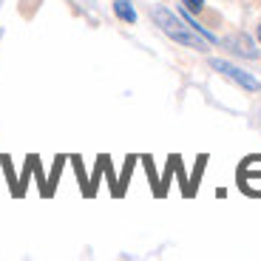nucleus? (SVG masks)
Listing matches in <instances>:
<instances>
[{
    "label": "nucleus",
    "instance_id": "1",
    "mask_svg": "<svg viewBox=\"0 0 261 261\" xmlns=\"http://www.w3.org/2000/svg\"><path fill=\"white\" fill-rule=\"evenodd\" d=\"M150 17H153V23L162 29V34H168L173 43H179V46H185V48H193V51H207V40L199 32H193V29L188 26V20L173 14L168 6H153L150 9Z\"/></svg>",
    "mask_w": 261,
    "mask_h": 261
},
{
    "label": "nucleus",
    "instance_id": "2",
    "mask_svg": "<svg viewBox=\"0 0 261 261\" xmlns=\"http://www.w3.org/2000/svg\"><path fill=\"white\" fill-rule=\"evenodd\" d=\"M210 68H213V71H219L222 77L233 80L236 85H242L244 91H258V88H261V83L253 77V74L244 71V68H239V65H233V63H227V60L213 57V60H210Z\"/></svg>",
    "mask_w": 261,
    "mask_h": 261
},
{
    "label": "nucleus",
    "instance_id": "3",
    "mask_svg": "<svg viewBox=\"0 0 261 261\" xmlns=\"http://www.w3.org/2000/svg\"><path fill=\"white\" fill-rule=\"evenodd\" d=\"M224 46H227L230 51H236L239 57H247V60H255V57H258V48H255V43H253V40H250L244 32L224 37Z\"/></svg>",
    "mask_w": 261,
    "mask_h": 261
},
{
    "label": "nucleus",
    "instance_id": "4",
    "mask_svg": "<svg viewBox=\"0 0 261 261\" xmlns=\"http://www.w3.org/2000/svg\"><path fill=\"white\" fill-rule=\"evenodd\" d=\"M114 14L122 23H137V9H134L130 0H114Z\"/></svg>",
    "mask_w": 261,
    "mask_h": 261
},
{
    "label": "nucleus",
    "instance_id": "5",
    "mask_svg": "<svg viewBox=\"0 0 261 261\" xmlns=\"http://www.w3.org/2000/svg\"><path fill=\"white\" fill-rule=\"evenodd\" d=\"M182 9L190 12V14H196V12H202L204 9V0H182Z\"/></svg>",
    "mask_w": 261,
    "mask_h": 261
},
{
    "label": "nucleus",
    "instance_id": "6",
    "mask_svg": "<svg viewBox=\"0 0 261 261\" xmlns=\"http://www.w3.org/2000/svg\"><path fill=\"white\" fill-rule=\"evenodd\" d=\"M258 43H261V26H258Z\"/></svg>",
    "mask_w": 261,
    "mask_h": 261
}]
</instances>
